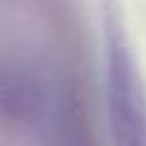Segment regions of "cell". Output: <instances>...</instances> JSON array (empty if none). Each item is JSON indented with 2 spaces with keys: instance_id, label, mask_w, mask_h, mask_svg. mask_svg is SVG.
Masks as SVG:
<instances>
[{
  "instance_id": "6da1fadb",
  "label": "cell",
  "mask_w": 146,
  "mask_h": 146,
  "mask_svg": "<svg viewBox=\"0 0 146 146\" xmlns=\"http://www.w3.org/2000/svg\"><path fill=\"white\" fill-rule=\"evenodd\" d=\"M105 103L112 146H146V90L114 7H103Z\"/></svg>"
},
{
  "instance_id": "7a4b0ae2",
  "label": "cell",
  "mask_w": 146,
  "mask_h": 146,
  "mask_svg": "<svg viewBox=\"0 0 146 146\" xmlns=\"http://www.w3.org/2000/svg\"><path fill=\"white\" fill-rule=\"evenodd\" d=\"M71 95L28 56H0V118L19 129L56 123Z\"/></svg>"
}]
</instances>
